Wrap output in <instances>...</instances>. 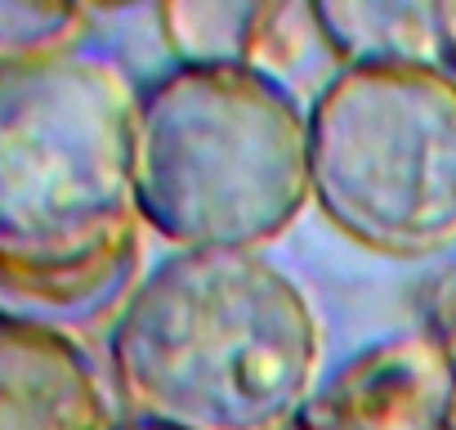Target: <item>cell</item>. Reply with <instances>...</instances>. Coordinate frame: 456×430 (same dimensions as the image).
I'll return each mask as SVG.
<instances>
[{
  "label": "cell",
  "mask_w": 456,
  "mask_h": 430,
  "mask_svg": "<svg viewBox=\"0 0 456 430\" xmlns=\"http://www.w3.org/2000/svg\"><path fill=\"white\" fill-rule=\"evenodd\" d=\"M139 90L94 50L0 72V314L54 332L117 323L143 269Z\"/></svg>",
  "instance_id": "cell-1"
},
{
  "label": "cell",
  "mask_w": 456,
  "mask_h": 430,
  "mask_svg": "<svg viewBox=\"0 0 456 430\" xmlns=\"http://www.w3.org/2000/svg\"><path fill=\"white\" fill-rule=\"evenodd\" d=\"M322 354L314 301L265 252H175L108 327L112 390L175 430H291Z\"/></svg>",
  "instance_id": "cell-2"
},
{
  "label": "cell",
  "mask_w": 456,
  "mask_h": 430,
  "mask_svg": "<svg viewBox=\"0 0 456 430\" xmlns=\"http://www.w3.org/2000/svg\"><path fill=\"white\" fill-rule=\"evenodd\" d=\"M134 202L179 252H265L314 202L309 103L260 68L175 63L139 90Z\"/></svg>",
  "instance_id": "cell-3"
},
{
  "label": "cell",
  "mask_w": 456,
  "mask_h": 430,
  "mask_svg": "<svg viewBox=\"0 0 456 430\" xmlns=\"http://www.w3.org/2000/svg\"><path fill=\"white\" fill-rule=\"evenodd\" d=\"M314 206L394 260L456 247V77L438 59L336 68L309 103Z\"/></svg>",
  "instance_id": "cell-4"
},
{
  "label": "cell",
  "mask_w": 456,
  "mask_h": 430,
  "mask_svg": "<svg viewBox=\"0 0 456 430\" xmlns=\"http://www.w3.org/2000/svg\"><path fill=\"white\" fill-rule=\"evenodd\" d=\"M291 430H456V394L420 332L389 336L331 372Z\"/></svg>",
  "instance_id": "cell-5"
},
{
  "label": "cell",
  "mask_w": 456,
  "mask_h": 430,
  "mask_svg": "<svg viewBox=\"0 0 456 430\" xmlns=\"http://www.w3.org/2000/svg\"><path fill=\"white\" fill-rule=\"evenodd\" d=\"M117 421L77 336L0 314V430H117Z\"/></svg>",
  "instance_id": "cell-6"
},
{
  "label": "cell",
  "mask_w": 456,
  "mask_h": 430,
  "mask_svg": "<svg viewBox=\"0 0 456 430\" xmlns=\"http://www.w3.org/2000/svg\"><path fill=\"white\" fill-rule=\"evenodd\" d=\"M175 63H238L282 81V68L305 41H318L309 5H247V0H192L157 10Z\"/></svg>",
  "instance_id": "cell-7"
},
{
  "label": "cell",
  "mask_w": 456,
  "mask_h": 430,
  "mask_svg": "<svg viewBox=\"0 0 456 430\" xmlns=\"http://www.w3.org/2000/svg\"><path fill=\"white\" fill-rule=\"evenodd\" d=\"M318 41L340 68L438 59L434 5H389V0H318L309 5Z\"/></svg>",
  "instance_id": "cell-8"
},
{
  "label": "cell",
  "mask_w": 456,
  "mask_h": 430,
  "mask_svg": "<svg viewBox=\"0 0 456 430\" xmlns=\"http://www.w3.org/2000/svg\"><path fill=\"white\" fill-rule=\"evenodd\" d=\"M90 14L45 0H0V72L86 50Z\"/></svg>",
  "instance_id": "cell-9"
},
{
  "label": "cell",
  "mask_w": 456,
  "mask_h": 430,
  "mask_svg": "<svg viewBox=\"0 0 456 430\" xmlns=\"http://www.w3.org/2000/svg\"><path fill=\"white\" fill-rule=\"evenodd\" d=\"M420 336L438 354L456 394V260H447L420 292Z\"/></svg>",
  "instance_id": "cell-10"
},
{
  "label": "cell",
  "mask_w": 456,
  "mask_h": 430,
  "mask_svg": "<svg viewBox=\"0 0 456 430\" xmlns=\"http://www.w3.org/2000/svg\"><path fill=\"white\" fill-rule=\"evenodd\" d=\"M434 32H438V63L456 77V0L434 5Z\"/></svg>",
  "instance_id": "cell-11"
},
{
  "label": "cell",
  "mask_w": 456,
  "mask_h": 430,
  "mask_svg": "<svg viewBox=\"0 0 456 430\" xmlns=\"http://www.w3.org/2000/svg\"><path fill=\"white\" fill-rule=\"evenodd\" d=\"M117 430H175V426H161V421H143V417H126V421H117Z\"/></svg>",
  "instance_id": "cell-12"
}]
</instances>
